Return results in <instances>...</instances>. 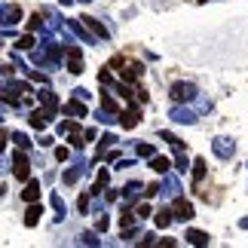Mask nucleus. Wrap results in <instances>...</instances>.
Returning a JSON list of instances; mask_svg holds the SVG:
<instances>
[{
    "label": "nucleus",
    "mask_w": 248,
    "mask_h": 248,
    "mask_svg": "<svg viewBox=\"0 0 248 248\" xmlns=\"http://www.w3.org/2000/svg\"><path fill=\"white\" fill-rule=\"evenodd\" d=\"M68 156H71V150H68V147H55V159H59V163H64Z\"/></svg>",
    "instance_id": "obj_45"
},
{
    "label": "nucleus",
    "mask_w": 248,
    "mask_h": 248,
    "mask_svg": "<svg viewBox=\"0 0 248 248\" xmlns=\"http://www.w3.org/2000/svg\"><path fill=\"white\" fill-rule=\"evenodd\" d=\"M40 215H43V205H40V202H28L25 227H37V224H40Z\"/></svg>",
    "instance_id": "obj_19"
},
{
    "label": "nucleus",
    "mask_w": 248,
    "mask_h": 248,
    "mask_svg": "<svg viewBox=\"0 0 248 248\" xmlns=\"http://www.w3.org/2000/svg\"><path fill=\"white\" fill-rule=\"evenodd\" d=\"M71 98H80V101L89 104V101H92V92H89V89H83V86H77V89L71 92Z\"/></svg>",
    "instance_id": "obj_37"
},
{
    "label": "nucleus",
    "mask_w": 248,
    "mask_h": 248,
    "mask_svg": "<svg viewBox=\"0 0 248 248\" xmlns=\"http://www.w3.org/2000/svg\"><path fill=\"white\" fill-rule=\"evenodd\" d=\"M135 154H138V156H144V159H150V156L156 154V147H154V144H147V141H141V144L135 147Z\"/></svg>",
    "instance_id": "obj_35"
},
{
    "label": "nucleus",
    "mask_w": 248,
    "mask_h": 248,
    "mask_svg": "<svg viewBox=\"0 0 248 248\" xmlns=\"http://www.w3.org/2000/svg\"><path fill=\"white\" fill-rule=\"evenodd\" d=\"M171 221H175V208H159V212H154V224L159 230H166Z\"/></svg>",
    "instance_id": "obj_20"
},
{
    "label": "nucleus",
    "mask_w": 248,
    "mask_h": 248,
    "mask_svg": "<svg viewBox=\"0 0 248 248\" xmlns=\"http://www.w3.org/2000/svg\"><path fill=\"white\" fill-rule=\"evenodd\" d=\"M184 239H187L190 245L202 248V245H208V233H202V230H187V233H184Z\"/></svg>",
    "instance_id": "obj_24"
},
{
    "label": "nucleus",
    "mask_w": 248,
    "mask_h": 248,
    "mask_svg": "<svg viewBox=\"0 0 248 248\" xmlns=\"http://www.w3.org/2000/svg\"><path fill=\"white\" fill-rule=\"evenodd\" d=\"M190 171H193V184L199 187V184H202V178H205V171H208L205 159H202V156H199V159H193V169H190Z\"/></svg>",
    "instance_id": "obj_26"
},
{
    "label": "nucleus",
    "mask_w": 248,
    "mask_h": 248,
    "mask_svg": "<svg viewBox=\"0 0 248 248\" xmlns=\"http://www.w3.org/2000/svg\"><path fill=\"white\" fill-rule=\"evenodd\" d=\"M52 141H55V138H49V135H40V138H37V144H40V147H52Z\"/></svg>",
    "instance_id": "obj_47"
},
{
    "label": "nucleus",
    "mask_w": 248,
    "mask_h": 248,
    "mask_svg": "<svg viewBox=\"0 0 248 248\" xmlns=\"http://www.w3.org/2000/svg\"><path fill=\"white\" fill-rule=\"evenodd\" d=\"M169 166H171V163H169L166 156H156V154L150 156V169H154V171H159V175H169Z\"/></svg>",
    "instance_id": "obj_27"
},
{
    "label": "nucleus",
    "mask_w": 248,
    "mask_h": 248,
    "mask_svg": "<svg viewBox=\"0 0 248 248\" xmlns=\"http://www.w3.org/2000/svg\"><path fill=\"white\" fill-rule=\"evenodd\" d=\"M108 227H110V217L108 215H98V217H95V230H98V233H104Z\"/></svg>",
    "instance_id": "obj_40"
},
{
    "label": "nucleus",
    "mask_w": 248,
    "mask_h": 248,
    "mask_svg": "<svg viewBox=\"0 0 248 248\" xmlns=\"http://www.w3.org/2000/svg\"><path fill=\"white\" fill-rule=\"evenodd\" d=\"M22 199L25 202H40V181H25V190H22Z\"/></svg>",
    "instance_id": "obj_16"
},
{
    "label": "nucleus",
    "mask_w": 248,
    "mask_h": 248,
    "mask_svg": "<svg viewBox=\"0 0 248 248\" xmlns=\"http://www.w3.org/2000/svg\"><path fill=\"white\" fill-rule=\"evenodd\" d=\"M163 193L171 196V199L181 196V184H178V178H175V175H163Z\"/></svg>",
    "instance_id": "obj_22"
},
{
    "label": "nucleus",
    "mask_w": 248,
    "mask_h": 248,
    "mask_svg": "<svg viewBox=\"0 0 248 248\" xmlns=\"http://www.w3.org/2000/svg\"><path fill=\"white\" fill-rule=\"evenodd\" d=\"M9 166H13V175H16V181H31V163H28V156H25V150L18 147V150H13V156H9Z\"/></svg>",
    "instance_id": "obj_1"
},
{
    "label": "nucleus",
    "mask_w": 248,
    "mask_h": 248,
    "mask_svg": "<svg viewBox=\"0 0 248 248\" xmlns=\"http://www.w3.org/2000/svg\"><path fill=\"white\" fill-rule=\"evenodd\" d=\"M169 95H171V101H178V104H190L199 95V89L193 83H184V80H178V83H171V89H169Z\"/></svg>",
    "instance_id": "obj_2"
},
{
    "label": "nucleus",
    "mask_w": 248,
    "mask_h": 248,
    "mask_svg": "<svg viewBox=\"0 0 248 248\" xmlns=\"http://www.w3.org/2000/svg\"><path fill=\"white\" fill-rule=\"evenodd\" d=\"M64 49H68V71L74 74V77H80V74L86 71L83 68V59H80L83 49H80V46H64Z\"/></svg>",
    "instance_id": "obj_8"
},
{
    "label": "nucleus",
    "mask_w": 248,
    "mask_h": 248,
    "mask_svg": "<svg viewBox=\"0 0 248 248\" xmlns=\"http://www.w3.org/2000/svg\"><path fill=\"white\" fill-rule=\"evenodd\" d=\"M13 144H16V147H22V150H31V141H28L25 132H13Z\"/></svg>",
    "instance_id": "obj_34"
},
{
    "label": "nucleus",
    "mask_w": 248,
    "mask_h": 248,
    "mask_svg": "<svg viewBox=\"0 0 248 248\" xmlns=\"http://www.w3.org/2000/svg\"><path fill=\"white\" fill-rule=\"evenodd\" d=\"M62 113H68V117H86V101L80 98H71L62 104Z\"/></svg>",
    "instance_id": "obj_17"
},
{
    "label": "nucleus",
    "mask_w": 248,
    "mask_h": 248,
    "mask_svg": "<svg viewBox=\"0 0 248 248\" xmlns=\"http://www.w3.org/2000/svg\"><path fill=\"white\" fill-rule=\"evenodd\" d=\"M46 123H49V117H46L43 110H34L31 117H28V126L37 129V132H43V129H46Z\"/></svg>",
    "instance_id": "obj_25"
},
{
    "label": "nucleus",
    "mask_w": 248,
    "mask_h": 248,
    "mask_svg": "<svg viewBox=\"0 0 248 248\" xmlns=\"http://www.w3.org/2000/svg\"><path fill=\"white\" fill-rule=\"evenodd\" d=\"M18 18H22V9H18L16 3H3V28L18 25Z\"/></svg>",
    "instance_id": "obj_18"
},
{
    "label": "nucleus",
    "mask_w": 248,
    "mask_h": 248,
    "mask_svg": "<svg viewBox=\"0 0 248 248\" xmlns=\"http://www.w3.org/2000/svg\"><path fill=\"white\" fill-rule=\"evenodd\" d=\"M31 62H34V68H43V71H55V68H59V64H55V59L46 52L43 43H37L34 49H31Z\"/></svg>",
    "instance_id": "obj_6"
},
{
    "label": "nucleus",
    "mask_w": 248,
    "mask_h": 248,
    "mask_svg": "<svg viewBox=\"0 0 248 248\" xmlns=\"http://www.w3.org/2000/svg\"><path fill=\"white\" fill-rule=\"evenodd\" d=\"M77 3H83V6H86V3H92V0H77Z\"/></svg>",
    "instance_id": "obj_53"
},
{
    "label": "nucleus",
    "mask_w": 248,
    "mask_h": 248,
    "mask_svg": "<svg viewBox=\"0 0 248 248\" xmlns=\"http://www.w3.org/2000/svg\"><path fill=\"white\" fill-rule=\"evenodd\" d=\"M138 123H141V108H135V104L120 113V126H123V129H135Z\"/></svg>",
    "instance_id": "obj_10"
},
{
    "label": "nucleus",
    "mask_w": 248,
    "mask_h": 248,
    "mask_svg": "<svg viewBox=\"0 0 248 248\" xmlns=\"http://www.w3.org/2000/svg\"><path fill=\"white\" fill-rule=\"evenodd\" d=\"M108 184H110V171L108 169H98V175H95V181H92V193L108 190Z\"/></svg>",
    "instance_id": "obj_23"
},
{
    "label": "nucleus",
    "mask_w": 248,
    "mask_h": 248,
    "mask_svg": "<svg viewBox=\"0 0 248 248\" xmlns=\"http://www.w3.org/2000/svg\"><path fill=\"white\" fill-rule=\"evenodd\" d=\"M141 193H144V184H141V181H129L126 190H123V199H126L123 205H132V202H135V199H138Z\"/></svg>",
    "instance_id": "obj_15"
},
{
    "label": "nucleus",
    "mask_w": 248,
    "mask_h": 248,
    "mask_svg": "<svg viewBox=\"0 0 248 248\" xmlns=\"http://www.w3.org/2000/svg\"><path fill=\"white\" fill-rule=\"evenodd\" d=\"M141 74H144V64H141V62H126V64H123V68H120V77L126 80V83L138 80Z\"/></svg>",
    "instance_id": "obj_12"
},
{
    "label": "nucleus",
    "mask_w": 248,
    "mask_h": 248,
    "mask_svg": "<svg viewBox=\"0 0 248 248\" xmlns=\"http://www.w3.org/2000/svg\"><path fill=\"white\" fill-rule=\"evenodd\" d=\"M31 80H34V83H43V86L49 83V77H46V71H31Z\"/></svg>",
    "instance_id": "obj_42"
},
{
    "label": "nucleus",
    "mask_w": 248,
    "mask_h": 248,
    "mask_svg": "<svg viewBox=\"0 0 248 248\" xmlns=\"http://www.w3.org/2000/svg\"><path fill=\"white\" fill-rule=\"evenodd\" d=\"M110 89H113V92H117V95H120V98H126V101L132 98V95H135V92H132V89H129V83H126V80H123V83H113V86H110Z\"/></svg>",
    "instance_id": "obj_32"
},
{
    "label": "nucleus",
    "mask_w": 248,
    "mask_h": 248,
    "mask_svg": "<svg viewBox=\"0 0 248 248\" xmlns=\"http://www.w3.org/2000/svg\"><path fill=\"white\" fill-rule=\"evenodd\" d=\"M37 46V40H34V31H28L25 37H18L16 40V49H34Z\"/></svg>",
    "instance_id": "obj_29"
},
{
    "label": "nucleus",
    "mask_w": 248,
    "mask_h": 248,
    "mask_svg": "<svg viewBox=\"0 0 248 248\" xmlns=\"http://www.w3.org/2000/svg\"><path fill=\"white\" fill-rule=\"evenodd\" d=\"M34 95H37V101L43 104V113H46V117H49V120L59 117L62 104H59V98L52 95V89H34Z\"/></svg>",
    "instance_id": "obj_4"
},
{
    "label": "nucleus",
    "mask_w": 248,
    "mask_h": 248,
    "mask_svg": "<svg viewBox=\"0 0 248 248\" xmlns=\"http://www.w3.org/2000/svg\"><path fill=\"white\" fill-rule=\"evenodd\" d=\"M175 221H193V202H187V199H181V196H175Z\"/></svg>",
    "instance_id": "obj_9"
},
{
    "label": "nucleus",
    "mask_w": 248,
    "mask_h": 248,
    "mask_svg": "<svg viewBox=\"0 0 248 248\" xmlns=\"http://www.w3.org/2000/svg\"><path fill=\"white\" fill-rule=\"evenodd\" d=\"M159 193H163V184H159V181H156V184H147V187H144V196H147V199H154V196H159Z\"/></svg>",
    "instance_id": "obj_39"
},
{
    "label": "nucleus",
    "mask_w": 248,
    "mask_h": 248,
    "mask_svg": "<svg viewBox=\"0 0 248 248\" xmlns=\"http://www.w3.org/2000/svg\"><path fill=\"white\" fill-rule=\"evenodd\" d=\"M138 245H159V239H156V236H141Z\"/></svg>",
    "instance_id": "obj_48"
},
{
    "label": "nucleus",
    "mask_w": 248,
    "mask_h": 248,
    "mask_svg": "<svg viewBox=\"0 0 248 248\" xmlns=\"http://www.w3.org/2000/svg\"><path fill=\"white\" fill-rule=\"evenodd\" d=\"M101 108H104V110H110V113H117V110H120V104H117V98H113L110 92H101Z\"/></svg>",
    "instance_id": "obj_30"
},
{
    "label": "nucleus",
    "mask_w": 248,
    "mask_h": 248,
    "mask_svg": "<svg viewBox=\"0 0 248 248\" xmlns=\"http://www.w3.org/2000/svg\"><path fill=\"white\" fill-rule=\"evenodd\" d=\"M49 202H52V208H55V221H64V215H68V205H64V199H62V193H55V190H52V193H49Z\"/></svg>",
    "instance_id": "obj_21"
},
{
    "label": "nucleus",
    "mask_w": 248,
    "mask_h": 248,
    "mask_svg": "<svg viewBox=\"0 0 248 248\" xmlns=\"http://www.w3.org/2000/svg\"><path fill=\"white\" fill-rule=\"evenodd\" d=\"M83 22H86V28H89V31H92L95 37H98L101 43H104V40H110V28H104V25L98 22V18H89V16H86Z\"/></svg>",
    "instance_id": "obj_13"
},
{
    "label": "nucleus",
    "mask_w": 248,
    "mask_h": 248,
    "mask_svg": "<svg viewBox=\"0 0 248 248\" xmlns=\"http://www.w3.org/2000/svg\"><path fill=\"white\" fill-rule=\"evenodd\" d=\"M132 166H135V159H120L117 163V169H132Z\"/></svg>",
    "instance_id": "obj_50"
},
{
    "label": "nucleus",
    "mask_w": 248,
    "mask_h": 248,
    "mask_svg": "<svg viewBox=\"0 0 248 248\" xmlns=\"http://www.w3.org/2000/svg\"><path fill=\"white\" fill-rule=\"evenodd\" d=\"M86 169H89V166H86L83 159H77V163H74V166H71V169H68V171H64V175H62V181H64V184H68V187H71V184H77V181H80V175H83Z\"/></svg>",
    "instance_id": "obj_14"
},
{
    "label": "nucleus",
    "mask_w": 248,
    "mask_h": 248,
    "mask_svg": "<svg viewBox=\"0 0 248 248\" xmlns=\"http://www.w3.org/2000/svg\"><path fill=\"white\" fill-rule=\"evenodd\" d=\"M64 25H68V31L77 37L80 43H86V46H95V43H101L98 37H95L89 28H86V22H80V18H64Z\"/></svg>",
    "instance_id": "obj_3"
},
{
    "label": "nucleus",
    "mask_w": 248,
    "mask_h": 248,
    "mask_svg": "<svg viewBox=\"0 0 248 248\" xmlns=\"http://www.w3.org/2000/svg\"><path fill=\"white\" fill-rule=\"evenodd\" d=\"M123 64H126V59H123V55H113V59H110V64H108V68H123Z\"/></svg>",
    "instance_id": "obj_46"
},
{
    "label": "nucleus",
    "mask_w": 248,
    "mask_h": 248,
    "mask_svg": "<svg viewBox=\"0 0 248 248\" xmlns=\"http://www.w3.org/2000/svg\"><path fill=\"white\" fill-rule=\"evenodd\" d=\"M77 242H80V245H101V239H98V236H95L92 230L80 233V236H77Z\"/></svg>",
    "instance_id": "obj_33"
},
{
    "label": "nucleus",
    "mask_w": 248,
    "mask_h": 248,
    "mask_svg": "<svg viewBox=\"0 0 248 248\" xmlns=\"http://www.w3.org/2000/svg\"><path fill=\"white\" fill-rule=\"evenodd\" d=\"M159 245H163V248H171V245H178V239H159Z\"/></svg>",
    "instance_id": "obj_51"
},
{
    "label": "nucleus",
    "mask_w": 248,
    "mask_h": 248,
    "mask_svg": "<svg viewBox=\"0 0 248 248\" xmlns=\"http://www.w3.org/2000/svg\"><path fill=\"white\" fill-rule=\"evenodd\" d=\"M98 80H101V86H113V83H117L110 71H101V74H98Z\"/></svg>",
    "instance_id": "obj_43"
},
{
    "label": "nucleus",
    "mask_w": 248,
    "mask_h": 248,
    "mask_svg": "<svg viewBox=\"0 0 248 248\" xmlns=\"http://www.w3.org/2000/svg\"><path fill=\"white\" fill-rule=\"evenodd\" d=\"M175 169L178 171H187V169H193V163L184 156V150H175Z\"/></svg>",
    "instance_id": "obj_31"
},
{
    "label": "nucleus",
    "mask_w": 248,
    "mask_h": 248,
    "mask_svg": "<svg viewBox=\"0 0 248 248\" xmlns=\"http://www.w3.org/2000/svg\"><path fill=\"white\" fill-rule=\"evenodd\" d=\"M212 154H215L217 159H233V154H236V141L217 135V138L212 141Z\"/></svg>",
    "instance_id": "obj_7"
},
{
    "label": "nucleus",
    "mask_w": 248,
    "mask_h": 248,
    "mask_svg": "<svg viewBox=\"0 0 248 248\" xmlns=\"http://www.w3.org/2000/svg\"><path fill=\"white\" fill-rule=\"evenodd\" d=\"M104 199H108V202H117L120 193H117V190H104Z\"/></svg>",
    "instance_id": "obj_49"
},
{
    "label": "nucleus",
    "mask_w": 248,
    "mask_h": 248,
    "mask_svg": "<svg viewBox=\"0 0 248 248\" xmlns=\"http://www.w3.org/2000/svg\"><path fill=\"white\" fill-rule=\"evenodd\" d=\"M74 129H80V126H77V123H71V120H62L59 123V135H71Z\"/></svg>",
    "instance_id": "obj_38"
},
{
    "label": "nucleus",
    "mask_w": 248,
    "mask_h": 248,
    "mask_svg": "<svg viewBox=\"0 0 248 248\" xmlns=\"http://www.w3.org/2000/svg\"><path fill=\"white\" fill-rule=\"evenodd\" d=\"M159 138H163V141H169V144H171V147H175V150H184V144H181V141H178L175 135H171V132H169V129H163V132H159Z\"/></svg>",
    "instance_id": "obj_36"
},
{
    "label": "nucleus",
    "mask_w": 248,
    "mask_h": 248,
    "mask_svg": "<svg viewBox=\"0 0 248 248\" xmlns=\"http://www.w3.org/2000/svg\"><path fill=\"white\" fill-rule=\"evenodd\" d=\"M120 239H123V242H135V239H141V230H138V224H135V227H123Z\"/></svg>",
    "instance_id": "obj_28"
},
{
    "label": "nucleus",
    "mask_w": 248,
    "mask_h": 248,
    "mask_svg": "<svg viewBox=\"0 0 248 248\" xmlns=\"http://www.w3.org/2000/svg\"><path fill=\"white\" fill-rule=\"evenodd\" d=\"M77 205H80V212H83V215H86V212H92V199L86 196V193L80 196V202H77Z\"/></svg>",
    "instance_id": "obj_41"
},
{
    "label": "nucleus",
    "mask_w": 248,
    "mask_h": 248,
    "mask_svg": "<svg viewBox=\"0 0 248 248\" xmlns=\"http://www.w3.org/2000/svg\"><path fill=\"white\" fill-rule=\"evenodd\" d=\"M74 3H77V0H59V6H62V9H68V6H74Z\"/></svg>",
    "instance_id": "obj_52"
},
{
    "label": "nucleus",
    "mask_w": 248,
    "mask_h": 248,
    "mask_svg": "<svg viewBox=\"0 0 248 248\" xmlns=\"http://www.w3.org/2000/svg\"><path fill=\"white\" fill-rule=\"evenodd\" d=\"M169 120L175 123V126H193V123H196V113L190 110L187 104H178V101H175V108L169 110Z\"/></svg>",
    "instance_id": "obj_5"
},
{
    "label": "nucleus",
    "mask_w": 248,
    "mask_h": 248,
    "mask_svg": "<svg viewBox=\"0 0 248 248\" xmlns=\"http://www.w3.org/2000/svg\"><path fill=\"white\" fill-rule=\"evenodd\" d=\"M117 135H110V132H104V135L98 138V147H95V163H98V159H104V156H108V150L113 147V144H117Z\"/></svg>",
    "instance_id": "obj_11"
},
{
    "label": "nucleus",
    "mask_w": 248,
    "mask_h": 248,
    "mask_svg": "<svg viewBox=\"0 0 248 248\" xmlns=\"http://www.w3.org/2000/svg\"><path fill=\"white\" fill-rule=\"evenodd\" d=\"M138 217H154V208H150L147 202H141L138 205Z\"/></svg>",
    "instance_id": "obj_44"
}]
</instances>
